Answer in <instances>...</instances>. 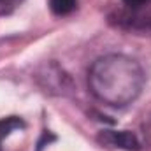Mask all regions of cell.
Listing matches in <instances>:
<instances>
[{
  "mask_svg": "<svg viewBox=\"0 0 151 151\" xmlns=\"http://www.w3.org/2000/svg\"><path fill=\"white\" fill-rule=\"evenodd\" d=\"M146 76L139 62L127 55H106L93 62L88 70V86L104 104L123 107L132 104L144 88Z\"/></svg>",
  "mask_w": 151,
  "mask_h": 151,
  "instance_id": "obj_1",
  "label": "cell"
},
{
  "mask_svg": "<svg viewBox=\"0 0 151 151\" xmlns=\"http://www.w3.org/2000/svg\"><path fill=\"white\" fill-rule=\"evenodd\" d=\"M99 141L104 142V144H107V146L121 148V150H127V151L141 150L139 139L132 132H128V130H104L99 135Z\"/></svg>",
  "mask_w": 151,
  "mask_h": 151,
  "instance_id": "obj_2",
  "label": "cell"
},
{
  "mask_svg": "<svg viewBox=\"0 0 151 151\" xmlns=\"http://www.w3.org/2000/svg\"><path fill=\"white\" fill-rule=\"evenodd\" d=\"M23 127H25V123H23L19 118H16V116L0 119V142H2L5 137H9L12 132L19 130V128H23Z\"/></svg>",
  "mask_w": 151,
  "mask_h": 151,
  "instance_id": "obj_3",
  "label": "cell"
},
{
  "mask_svg": "<svg viewBox=\"0 0 151 151\" xmlns=\"http://www.w3.org/2000/svg\"><path fill=\"white\" fill-rule=\"evenodd\" d=\"M77 7V0H49V9L56 16H67Z\"/></svg>",
  "mask_w": 151,
  "mask_h": 151,
  "instance_id": "obj_4",
  "label": "cell"
},
{
  "mask_svg": "<svg viewBox=\"0 0 151 151\" xmlns=\"http://www.w3.org/2000/svg\"><path fill=\"white\" fill-rule=\"evenodd\" d=\"M21 2L23 0H0V16L12 12L14 9H18L21 5Z\"/></svg>",
  "mask_w": 151,
  "mask_h": 151,
  "instance_id": "obj_5",
  "label": "cell"
},
{
  "mask_svg": "<svg viewBox=\"0 0 151 151\" xmlns=\"http://www.w3.org/2000/svg\"><path fill=\"white\" fill-rule=\"evenodd\" d=\"M151 0H123V4L127 5V7H130V9H134V11H139V9H142V7H146V4H150Z\"/></svg>",
  "mask_w": 151,
  "mask_h": 151,
  "instance_id": "obj_6",
  "label": "cell"
}]
</instances>
